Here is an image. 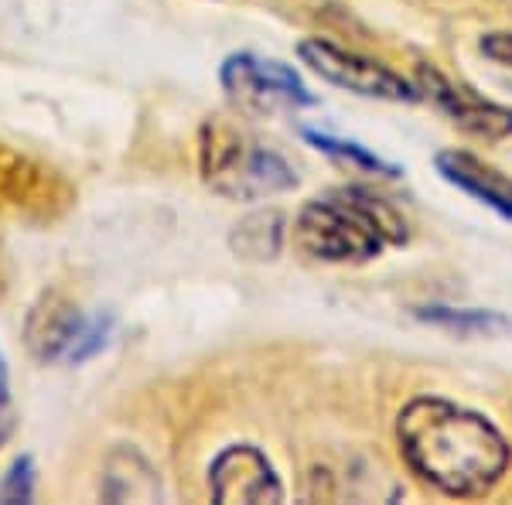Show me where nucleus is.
<instances>
[{"instance_id":"f257e3e1","label":"nucleus","mask_w":512,"mask_h":505,"mask_svg":"<svg viewBox=\"0 0 512 505\" xmlns=\"http://www.w3.org/2000/svg\"><path fill=\"white\" fill-rule=\"evenodd\" d=\"M407 465L444 495L478 499L492 492L509 468V444L482 413L420 396L396 420Z\"/></svg>"},{"instance_id":"f03ea898","label":"nucleus","mask_w":512,"mask_h":505,"mask_svg":"<svg viewBox=\"0 0 512 505\" xmlns=\"http://www.w3.org/2000/svg\"><path fill=\"white\" fill-rule=\"evenodd\" d=\"M294 239L308 256L325 263L369 260L390 239H403L400 222L359 188L311 198L294 222Z\"/></svg>"},{"instance_id":"7ed1b4c3","label":"nucleus","mask_w":512,"mask_h":505,"mask_svg":"<svg viewBox=\"0 0 512 505\" xmlns=\"http://www.w3.org/2000/svg\"><path fill=\"white\" fill-rule=\"evenodd\" d=\"M202 175L212 192L236 198V202H260V198L291 192L297 185L294 168L270 147L256 144L250 134L209 123L202 134Z\"/></svg>"},{"instance_id":"20e7f679","label":"nucleus","mask_w":512,"mask_h":505,"mask_svg":"<svg viewBox=\"0 0 512 505\" xmlns=\"http://www.w3.org/2000/svg\"><path fill=\"white\" fill-rule=\"evenodd\" d=\"M110 331L113 318H106V314L86 318L65 297L45 294L28 314L24 338H28V349L38 362H69V366H79V362L93 359L96 352H103V345L110 342Z\"/></svg>"},{"instance_id":"39448f33","label":"nucleus","mask_w":512,"mask_h":505,"mask_svg":"<svg viewBox=\"0 0 512 505\" xmlns=\"http://www.w3.org/2000/svg\"><path fill=\"white\" fill-rule=\"evenodd\" d=\"M297 55L311 72H318L325 82L342 86L349 93L369 96V99H390V103H414L420 96L403 76H396L386 65H379L366 55L345 52L325 38H308L297 45Z\"/></svg>"},{"instance_id":"423d86ee","label":"nucleus","mask_w":512,"mask_h":505,"mask_svg":"<svg viewBox=\"0 0 512 505\" xmlns=\"http://www.w3.org/2000/svg\"><path fill=\"white\" fill-rule=\"evenodd\" d=\"M222 86L243 110L274 113L280 106H311L315 96L308 93L294 69L284 62L260 59V55H229L222 65Z\"/></svg>"},{"instance_id":"0eeeda50","label":"nucleus","mask_w":512,"mask_h":505,"mask_svg":"<svg viewBox=\"0 0 512 505\" xmlns=\"http://www.w3.org/2000/svg\"><path fill=\"white\" fill-rule=\"evenodd\" d=\"M209 488L216 495V502L226 505H263L284 499V488H280V478L274 475V465L253 444L226 447L209 468Z\"/></svg>"},{"instance_id":"6e6552de","label":"nucleus","mask_w":512,"mask_h":505,"mask_svg":"<svg viewBox=\"0 0 512 505\" xmlns=\"http://www.w3.org/2000/svg\"><path fill=\"white\" fill-rule=\"evenodd\" d=\"M420 89L431 93L434 103L441 106L461 130H468V134L485 137V140H499L512 134V110L485 103V99H478L475 93H468V89H461V86H451L441 72L420 69Z\"/></svg>"},{"instance_id":"1a4fd4ad","label":"nucleus","mask_w":512,"mask_h":505,"mask_svg":"<svg viewBox=\"0 0 512 505\" xmlns=\"http://www.w3.org/2000/svg\"><path fill=\"white\" fill-rule=\"evenodd\" d=\"M434 164L448 185H454L458 192L472 195L482 205H489V209L512 219V181L502 175V171H495L492 164L478 161L475 154H465V151H444V154H437Z\"/></svg>"},{"instance_id":"9d476101","label":"nucleus","mask_w":512,"mask_h":505,"mask_svg":"<svg viewBox=\"0 0 512 505\" xmlns=\"http://www.w3.org/2000/svg\"><path fill=\"white\" fill-rule=\"evenodd\" d=\"M103 495L110 502H158L161 499L158 471L147 465L137 451L120 447V451H113L110 461H106Z\"/></svg>"},{"instance_id":"9b49d317","label":"nucleus","mask_w":512,"mask_h":505,"mask_svg":"<svg viewBox=\"0 0 512 505\" xmlns=\"http://www.w3.org/2000/svg\"><path fill=\"white\" fill-rule=\"evenodd\" d=\"M417 318L444 331H454L461 338H492L512 331L509 318H502L499 311H482V308H420Z\"/></svg>"},{"instance_id":"f8f14e48","label":"nucleus","mask_w":512,"mask_h":505,"mask_svg":"<svg viewBox=\"0 0 512 505\" xmlns=\"http://www.w3.org/2000/svg\"><path fill=\"white\" fill-rule=\"evenodd\" d=\"M280 236H284V219L280 212H256L243 219L233 233V250L243 253L246 260H270L280 250Z\"/></svg>"},{"instance_id":"ddd939ff","label":"nucleus","mask_w":512,"mask_h":505,"mask_svg":"<svg viewBox=\"0 0 512 505\" xmlns=\"http://www.w3.org/2000/svg\"><path fill=\"white\" fill-rule=\"evenodd\" d=\"M308 140L318 147V151H325V154H332V157H342V161H349V164H355V168H362V171H383V175H396L393 164L379 161L376 154H369L366 147H359V144H345V140L315 134V130H308Z\"/></svg>"},{"instance_id":"4468645a","label":"nucleus","mask_w":512,"mask_h":505,"mask_svg":"<svg viewBox=\"0 0 512 505\" xmlns=\"http://www.w3.org/2000/svg\"><path fill=\"white\" fill-rule=\"evenodd\" d=\"M35 499V465L31 458H18L0 478V502H31Z\"/></svg>"},{"instance_id":"2eb2a0df","label":"nucleus","mask_w":512,"mask_h":505,"mask_svg":"<svg viewBox=\"0 0 512 505\" xmlns=\"http://www.w3.org/2000/svg\"><path fill=\"white\" fill-rule=\"evenodd\" d=\"M14 430V413H11V386H7V362L0 355V447Z\"/></svg>"},{"instance_id":"dca6fc26","label":"nucleus","mask_w":512,"mask_h":505,"mask_svg":"<svg viewBox=\"0 0 512 505\" xmlns=\"http://www.w3.org/2000/svg\"><path fill=\"white\" fill-rule=\"evenodd\" d=\"M482 52L489 55L492 62L512 69V31H502V35H485L482 38Z\"/></svg>"}]
</instances>
